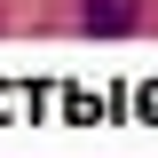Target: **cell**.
Here are the masks:
<instances>
[{
  "label": "cell",
  "instance_id": "6da1fadb",
  "mask_svg": "<svg viewBox=\"0 0 158 158\" xmlns=\"http://www.w3.org/2000/svg\"><path fill=\"white\" fill-rule=\"evenodd\" d=\"M87 32H103V40L135 32V8H127V0H87Z\"/></svg>",
  "mask_w": 158,
  "mask_h": 158
}]
</instances>
